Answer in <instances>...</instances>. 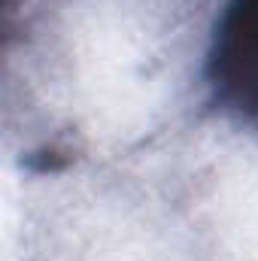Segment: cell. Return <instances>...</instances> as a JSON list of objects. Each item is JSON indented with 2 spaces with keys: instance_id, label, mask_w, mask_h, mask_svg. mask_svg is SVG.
<instances>
[{
  "instance_id": "obj_1",
  "label": "cell",
  "mask_w": 258,
  "mask_h": 261,
  "mask_svg": "<svg viewBox=\"0 0 258 261\" xmlns=\"http://www.w3.org/2000/svg\"><path fill=\"white\" fill-rule=\"evenodd\" d=\"M207 79L228 113L258 128V0H231L222 12Z\"/></svg>"
}]
</instances>
